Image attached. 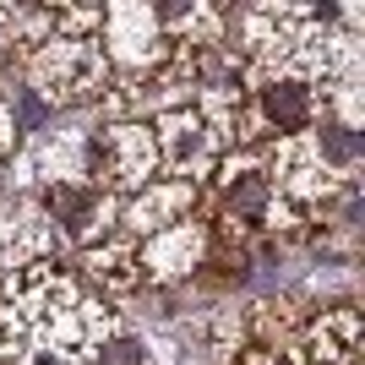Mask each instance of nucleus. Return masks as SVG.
<instances>
[{
    "label": "nucleus",
    "mask_w": 365,
    "mask_h": 365,
    "mask_svg": "<svg viewBox=\"0 0 365 365\" xmlns=\"http://www.w3.org/2000/svg\"><path fill=\"white\" fill-rule=\"evenodd\" d=\"M213 202H218V235L224 240H245L257 229H278V207H294V202L278 197L273 175L262 164V148H240V158H224L213 169Z\"/></svg>",
    "instance_id": "1"
},
{
    "label": "nucleus",
    "mask_w": 365,
    "mask_h": 365,
    "mask_svg": "<svg viewBox=\"0 0 365 365\" xmlns=\"http://www.w3.org/2000/svg\"><path fill=\"white\" fill-rule=\"evenodd\" d=\"M82 175L98 185L104 197H137L142 185L158 180V148H153V125L142 120H109L82 142Z\"/></svg>",
    "instance_id": "2"
},
{
    "label": "nucleus",
    "mask_w": 365,
    "mask_h": 365,
    "mask_svg": "<svg viewBox=\"0 0 365 365\" xmlns=\"http://www.w3.org/2000/svg\"><path fill=\"white\" fill-rule=\"evenodd\" d=\"M33 82L49 104H88V98H104L109 82V61L98 38H82V33H49L44 44L33 49Z\"/></svg>",
    "instance_id": "3"
},
{
    "label": "nucleus",
    "mask_w": 365,
    "mask_h": 365,
    "mask_svg": "<svg viewBox=\"0 0 365 365\" xmlns=\"http://www.w3.org/2000/svg\"><path fill=\"white\" fill-rule=\"evenodd\" d=\"M153 148H158V169H169L164 180L197 185L224 164V137L197 104H169L153 120Z\"/></svg>",
    "instance_id": "4"
},
{
    "label": "nucleus",
    "mask_w": 365,
    "mask_h": 365,
    "mask_svg": "<svg viewBox=\"0 0 365 365\" xmlns=\"http://www.w3.org/2000/svg\"><path fill=\"white\" fill-rule=\"evenodd\" d=\"M44 213L55 218V229H61L66 240L76 245H93L109 235V218H115V197H104L98 185L88 180H49L44 185Z\"/></svg>",
    "instance_id": "5"
},
{
    "label": "nucleus",
    "mask_w": 365,
    "mask_h": 365,
    "mask_svg": "<svg viewBox=\"0 0 365 365\" xmlns=\"http://www.w3.org/2000/svg\"><path fill=\"white\" fill-rule=\"evenodd\" d=\"M191 213H197V185L164 180V175H158L153 185H142L137 197L120 202V229L131 235V240H153V235L185 224Z\"/></svg>",
    "instance_id": "6"
},
{
    "label": "nucleus",
    "mask_w": 365,
    "mask_h": 365,
    "mask_svg": "<svg viewBox=\"0 0 365 365\" xmlns=\"http://www.w3.org/2000/svg\"><path fill=\"white\" fill-rule=\"evenodd\" d=\"M207 229L197 224V218H185V224L164 229V235H153V240H137L142 245V278H153V284H175V278L197 273V262L207 257Z\"/></svg>",
    "instance_id": "7"
},
{
    "label": "nucleus",
    "mask_w": 365,
    "mask_h": 365,
    "mask_svg": "<svg viewBox=\"0 0 365 365\" xmlns=\"http://www.w3.org/2000/svg\"><path fill=\"white\" fill-rule=\"evenodd\" d=\"M82 273L98 284L104 294H125L142 284V245L125 235V229H115V235H104V240L82 245Z\"/></svg>",
    "instance_id": "8"
},
{
    "label": "nucleus",
    "mask_w": 365,
    "mask_h": 365,
    "mask_svg": "<svg viewBox=\"0 0 365 365\" xmlns=\"http://www.w3.org/2000/svg\"><path fill=\"white\" fill-rule=\"evenodd\" d=\"M354 349H360V317H354V305H338L305 327L300 365H354Z\"/></svg>",
    "instance_id": "9"
},
{
    "label": "nucleus",
    "mask_w": 365,
    "mask_h": 365,
    "mask_svg": "<svg viewBox=\"0 0 365 365\" xmlns=\"http://www.w3.org/2000/svg\"><path fill=\"white\" fill-rule=\"evenodd\" d=\"M76 365H153L148 344L137 333H125V327H104L98 338H88L82 349H76Z\"/></svg>",
    "instance_id": "10"
},
{
    "label": "nucleus",
    "mask_w": 365,
    "mask_h": 365,
    "mask_svg": "<svg viewBox=\"0 0 365 365\" xmlns=\"http://www.w3.org/2000/svg\"><path fill=\"white\" fill-rule=\"evenodd\" d=\"M229 365H300L289 349H262V344H240Z\"/></svg>",
    "instance_id": "11"
},
{
    "label": "nucleus",
    "mask_w": 365,
    "mask_h": 365,
    "mask_svg": "<svg viewBox=\"0 0 365 365\" xmlns=\"http://www.w3.org/2000/svg\"><path fill=\"white\" fill-rule=\"evenodd\" d=\"M11 148V115H6V104H0V153Z\"/></svg>",
    "instance_id": "12"
},
{
    "label": "nucleus",
    "mask_w": 365,
    "mask_h": 365,
    "mask_svg": "<svg viewBox=\"0 0 365 365\" xmlns=\"http://www.w3.org/2000/svg\"><path fill=\"white\" fill-rule=\"evenodd\" d=\"M185 365H191V360H185Z\"/></svg>",
    "instance_id": "13"
}]
</instances>
